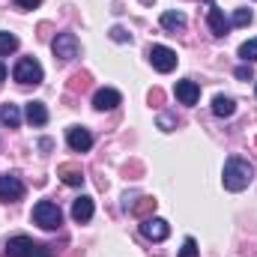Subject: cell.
Segmentation results:
<instances>
[{"label": "cell", "instance_id": "6da1fadb", "mask_svg": "<svg viewBox=\"0 0 257 257\" xmlns=\"http://www.w3.org/2000/svg\"><path fill=\"white\" fill-rule=\"evenodd\" d=\"M251 174H254V168L245 162V159H239V156H230L227 162H224V189L227 192H242L248 183H251Z\"/></svg>", "mask_w": 257, "mask_h": 257}, {"label": "cell", "instance_id": "7a4b0ae2", "mask_svg": "<svg viewBox=\"0 0 257 257\" xmlns=\"http://www.w3.org/2000/svg\"><path fill=\"white\" fill-rule=\"evenodd\" d=\"M33 221H36L42 230H57V227L63 224V212H60L57 203H51V200H39V203L33 206Z\"/></svg>", "mask_w": 257, "mask_h": 257}, {"label": "cell", "instance_id": "3957f363", "mask_svg": "<svg viewBox=\"0 0 257 257\" xmlns=\"http://www.w3.org/2000/svg\"><path fill=\"white\" fill-rule=\"evenodd\" d=\"M12 75H15L18 84H42V75H45V72H42L39 60H33V57H21Z\"/></svg>", "mask_w": 257, "mask_h": 257}, {"label": "cell", "instance_id": "277c9868", "mask_svg": "<svg viewBox=\"0 0 257 257\" xmlns=\"http://www.w3.org/2000/svg\"><path fill=\"white\" fill-rule=\"evenodd\" d=\"M177 51H171L168 45H153L150 48V63H153V69H159L162 75H168V72H174L177 69Z\"/></svg>", "mask_w": 257, "mask_h": 257}, {"label": "cell", "instance_id": "5b68a950", "mask_svg": "<svg viewBox=\"0 0 257 257\" xmlns=\"http://www.w3.org/2000/svg\"><path fill=\"white\" fill-rule=\"evenodd\" d=\"M39 251H45V245L33 242L30 236H12L6 242V254L9 257H36Z\"/></svg>", "mask_w": 257, "mask_h": 257}, {"label": "cell", "instance_id": "8992f818", "mask_svg": "<svg viewBox=\"0 0 257 257\" xmlns=\"http://www.w3.org/2000/svg\"><path fill=\"white\" fill-rule=\"evenodd\" d=\"M78 36L75 33H57V39L51 42V51H54V57H60V60H75L78 57Z\"/></svg>", "mask_w": 257, "mask_h": 257}, {"label": "cell", "instance_id": "52a82bcc", "mask_svg": "<svg viewBox=\"0 0 257 257\" xmlns=\"http://www.w3.org/2000/svg\"><path fill=\"white\" fill-rule=\"evenodd\" d=\"M141 233L147 236V239H153V242H162V239H168V233H171V224L165 221V218H141Z\"/></svg>", "mask_w": 257, "mask_h": 257}, {"label": "cell", "instance_id": "ba28073f", "mask_svg": "<svg viewBox=\"0 0 257 257\" xmlns=\"http://www.w3.org/2000/svg\"><path fill=\"white\" fill-rule=\"evenodd\" d=\"M24 194V183L15 174H0V200H18Z\"/></svg>", "mask_w": 257, "mask_h": 257}, {"label": "cell", "instance_id": "9c48e42d", "mask_svg": "<svg viewBox=\"0 0 257 257\" xmlns=\"http://www.w3.org/2000/svg\"><path fill=\"white\" fill-rule=\"evenodd\" d=\"M66 141H69V147H72L75 153H87V150L93 147V135L84 126H72L66 132Z\"/></svg>", "mask_w": 257, "mask_h": 257}, {"label": "cell", "instance_id": "30bf717a", "mask_svg": "<svg viewBox=\"0 0 257 257\" xmlns=\"http://www.w3.org/2000/svg\"><path fill=\"white\" fill-rule=\"evenodd\" d=\"M120 102H123L120 93L111 90V87H102V90H96V96H93V108H96V111H114Z\"/></svg>", "mask_w": 257, "mask_h": 257}, {"label": "cell", "instance_id": "8fae6325", "mask_svg": "<svg viewBox=\"0 0 257 257\" xmlns=\"http://www.w3.org/2000/svg\"><path fill=\"white\" fill-rule=\"evenodd\" d=\"M206 24H209L212 36H224V33L230 30V21L224 18V12H221L218 6H209V12H206Z\"/></svg>", "mask_w": 257, "mask_h": 257}, {"label": "cell", "instance_id": "7c38bea8", "mask_svg": "<svg viewBox=\"0 0 257 257\" xmlns=\"http://www.w3.org/2000/svg\"><path fill=\"white\" fill-rule=\"evenodd\" d=\"M72 218H75L78 224H87V221L93 218V197L81 194V197L72 203Z\"/></svg>", "mask_w": 257, "mask_h": 257}, {"label": "cell", "instance_id": "4fadbf2b", "mask_svg": "<svg viewBox=\"0 0 257 257\" xmlns=\"http://www.w3.org/2000/svg\"><path fill=\"white\" fill-rule=\"evenodd\" d=\"M24 117H27L30 126H45V123H48V108H45L42 102H27Z\"/></svg>", "mask_w": 257, "mask_h": 257}, {"label": "cell", "instance_id": "5bb4252c", "mask_svg": "<svg viewBox=\"0 0 257 257\" xmlns=\"http://www.w3.org/2000/svg\"><path fill=\"white\" fill-rule=\"evenodd\" d=\"M177 99H180L183 105H194V102L200 99V87H197L194 81H177Z\"/></svg>", "mask_w": 257, "mask_h": 257}, {"label": "cell", "instance_id": "9a60e30c", "mask_svg": "<svg viewBox=\"0 0 257 257\" xmlns=\"http://www.w3.org/2000/svg\"><path fill=\"white\" fill-rule=\"evenodd\" d=\"M0 123L9 128H18L21 126V111H18V105H0Z\"/></svg>", "mask_w": 257, "mask_h": 257}, {"label": "cell", "instance_id": "2e32d148", "mask_svg": "<svg viewBox=\"0 0 257 257\" xmlns=\"http://www.w3.org/2000/svg\"><path fill=\"white\" fill-rule=\"evenodd\" d=\"M233 111H236V102L230 96H215L212 99V114L215 117H233Z\"/></svg>", "mask_w": 257, "mask_h": 257}, {"label": "cell", "instance_id": "e0dca14e", "mask_svg": "<svg viewBox=\"0 0 257 257\" xmlns=\"http://www.w3.org/2000/svg\"><path fill=\"white\" fill-rule=\"evenodd\" d=\"M57 177L63 180L66 186H81V183H84V174H81V168H78V165H60Z\"/></svg>", "mask_w": 257, "mask_h": 257}, {"label": "cell", "instance_id": "ac0fdd59", "mask_svg": "<svg viewBox=\"0 0 257 257\" xmlns=\"http://www.w3.org/2000/svg\"><path fill=\"white\" fill-rule=\"evenodd\" d=\"M126 209H132V215H138V218H150V212H156V200L138 197V203H126Z\"/></svg>", "mask_w": 257, "mask_h": 257}, {"label": "cell", "instance_id": "d6986e66", "mask_svg": "<svg viewBox=\"0 0 257 257\" xmlns=\"http://www.w3.org/2000/svg\"><path fill=\"white\" fill-rule=\"evenodd\" d=\"M162 27H165V30H174V33H177V30H183V27H186V15H183V12H174V9H171V12H165V15H162Z\"/></svg>", "mask_w": 257, "mask_h": 257}, {"label": "cell", "instance_id": "ffe728a7", "mask_svg": "<svg viewBox=\"0 0 257 257\" xmlns=\"http://www.w3.org/2000/svg\"><path fill=\"white\" fill-rule=\"evenodd\" d=\"M239 57H242L245 63H254L257 60V39H248V42L239 45Z\"/></svg>", "mask_w": 257, "mask_h": 257}, {"label": "cell", "instance_id": "44dd1931", "mask_svg": "<svg viewBox=\"0 0 257 257\" xmlns=\"http://www.w3.org/2000/svg\"><path fill=\"white\" fill-rule=\"evenodd\" d=\"M18 48V36L12 33H0V54H12Z\"/></svg>", "mask_w": 257, "mask_h": 257}, {"label": "cell", "instance_id": "7402d4cb", "mask_svg": "<svg viewBox=\"0 0 257 257\" xmlns=\"http://www.w3.org/2000/svg\"><path fill=\"white\" fill-rule=\"evenodd\" d=\"M251 18H254V15H251V9H236V12H233V24H236V27L251 24Z\"/></svg>", "mask_w": 257, "mask_h": 257}, {"label": "cell", "instance_id": "603a6c76", "mask_svg": "<svg viewBox=\"0 0 257 257\" xmlns=\"http://www.w3.org/2000/svg\"><path fill=\"white\" fill-rule=\"evenodd\" d=\"M111 39L114 42H132V33L126 27H111Z\"/></svg>", "mask_w": 257, "mask_h": 257}, {"label": "cell", "instance_id": "cb8c5ba5", "mask_svg": "<svg viewBox=\"0 0 257 257\" xmlns=\"http://www.w3.org/2000/svg\"><path fill=\"white\" fill-rule=\"evenodd\" d=\"M180 257H197V242H194L192 236L183 242V248H180Z\"/></svg>", "mask_w": 257, "mask_h": 257}, {"label": "cell", "instance_id": "d4e9b609", "mask_svg": "<svg viewBox=\"0 0 257 257\" xmlns=\"http://www.w3.org/2000/svg\"><path fill=\"white\" fill-rule=\"evenodd\" d=\"M236 78H239V81H251V78H254V72H251V63L239 66V69H236Z\"/></svg>", "mask_w": 257, "mask_h": 257}, {"label": "cell", "instance_id": "484cf974", "mask_svg": "<svg viewBox=\"0 0 257 257\" xmlns=\"http://www.w3.org/2000/svg\"><path fill=\"white\" fill-rule=\"evenodd\" d=\"M78 87H81V90L87 87V75H75V78H72V90H78Z\"/></svg>", "mask_w": 257, "mask_h": 257}, {"label": "cell", "instance_id": "4316f807", "mask_svg": "<svg viewBox=\"0 0 257 257\" xmlns=\"http://www.w3.org/2000/svg\"><path fill=\"white\" fill-rule=\"evenodd\" d=\"M15 3H18L21 9H36V6H39L42 0H15Z\"/></svg>", "mask_w": 257, "mask_h": 257}, {"label": "cell", "instance_id": "83f0119b", "mask_svg": "<svg viewBox=\"0 0 257 257\" xmlns=\"http://www.w3.org/2000/svg\"><path fill=\"white\" fill-rule=\"evenodd\" d=\"M159 126L165 128V132H168V128L174 126V120H171V117H159Z\"/></svg>", "mask_w": 257, "mask_h": 257}, {"label": "cell", "instance_id": "f1b7e54d", "mask_svg": "<svg viewBox=\"0 0 257 257\" xmlns=\"http://www.w3.org/2000/svg\"><path fill=\"white\" fill-rule=\"evenodd\" d=\"M150 102H156V105H159V102H162V90H153V93H150Z\"/></svg>", "mask_w": 257, "mask_h": 257}, {"label": "cell", "instance_id": "f546056e", "mask_svg": "<svg viewBox=\"0 0 257 257\" xmlns=\"http://www.w3.org/2000/svg\"><path fill=\"white\" fill-rule=\"evenodd\" d=\"M3 81H6V66L0 63V84H3Z\"/></svg>", "mask_w": 257, "mask_h": 257}, {"label": "cell", "instance_id": "4dcf8cb0", "mask_svg": "<svg viewBox=\"0 0 257 257\" xmlns=\"http://www.w3.org/2000/svg\"><path fill=\"white\" fill-rule=\"evenodd\" d=\"M36 257H51V254H48V251H39V254H36Z\"/></svg>", "mask_w": 257, "mask_h": 257}, {"label": "cell", "instance_id": "1f68e13d", "mask_svg": "<svg viewBox=\"0 0 257 257\" xmlns=\"http://www.w3.org/2000/svg\"><path fill=\"white\" fill-rule=\"evenodd\" d=\"M144 3H150V0H144Z\"/></svg>", "mask_w": 257, "mask_h": 257}]
</instances>
